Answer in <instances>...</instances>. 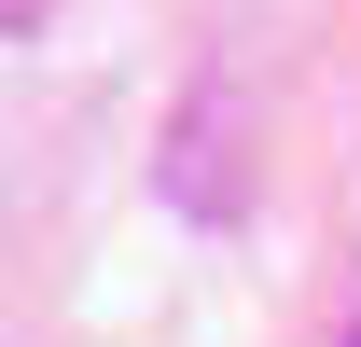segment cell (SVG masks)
<instances>
[{
  "label": "cell",
  "mask_w": 361,
  "mask_h": 347,
  "mask_svg": "<svg viewBox=\"0 0 361 347\" xmlns=\"http://www.w3.org/2000/svg\"><path fill=\"white\" fill-rule=\"evenodd\" d=\"M236 126H250L236 84H209V97H195V126H180V153H167V195H180L195 222H236V195H250V181H236Z\"/></svg>",
  "instance_id": "1"
}]
</instances>
